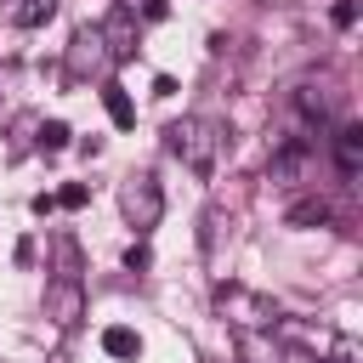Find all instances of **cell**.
Wrapping results in <instances>:
<instances>
[{
    "label": "cell",
    "instance_id": "obj_10",
    "mask_svg": "<svg viewBox=\"0 0 363 363\" xmlns=\"http://www.w3.org/2000/svg\"><path fill=\"white\" fill-rule=\"evenodd\" d=\"M284 221H289V227H323V221H329V199H323V193H295V199L284 204Z\"/></svg>",
    "mask_w": 363,
    "mask_h": 363
},
{
    "label": "cell",
    "instance_id": "obj_16",
    "mask_svg": "<svg viewBox=\"0 0 363 363\" xmlns=\"http://www.w3.org/2000/svg\"><path fill=\"white\" fill-rule=\"evenodd\" d=\"M102 352L108 357H142V335L125 329V323H113V329H102Z\"/></svg>",
    "mask_w": 363,
    "mask_h": 363
},
{
    "label": "cell",
    "instance_id": "obj_20",
    "mask_svg": "<svg viewBox=\"0 0 363 363\" xmlns=\"http://www.w3.org/2000/svg\"><path fill=\"white\" fill-rule=\"evenodd\" d=\"M329 23H335V28H352V23H357V0H335Z\"/></svg>",
    "mask_w": 363,
    "mask_h": 363
},
{
    "label": "cell",
    "instance_id": "obj_4",
    "mask_svg": "<svg viewBox=\"0 0 363 363\" xmlns=\"http://www.w3.org/2000/svg\"><path fill=\"white\" fill-rule=\"evenodd\" d=\"M45 318L68 335V329H79V318H85V284L79 278H51L45 284Z\"/></svg>",
    "mask_w": 363,
    "mask_h": 363
},
{
    "label": "cell",
    "instance_id": "obj_14",
    "mask_svg": "<svg viewBox=\"0 0 363 363\" xmlns=\"http://www.w3.org/2000/svg\"><path fill=\"white\" fill-rule=\"evenodd\" d=\"M102 108H108V119H113L119 130H130V125H136V102H130V96H125V85H113V79L102 85Z\"/></svg>",
    "mask_w": 363,
    "mask_h": 363
},
{
    "label": "cell",
    "instance_id": "obj_11",
    "mask_svg": "<svg viewBox=\"0 0 363 363\" xmlns=\"http://www.w3.org/2000/svg\"><path fill=\"white\" fill-rule=\"evenodd\" d=\"M40 125H45V119H40L34 108L11 113V130H6V136H11V142H6V147H11V159H23L28 147H40Z\"/></svg>",
    "mask_w": 363,
    "mask_h": 363
},
{
    "label": "cell",
    "instance_id": "obj_21",
    "mask_svg": "<svg viewBox=\"0 0 363 363\" xmlns=\"http://www.w3.org/2000/svg\"><path fill=\"white\" fill-rule=\"evenodd\" d=\"M147 261H153L147 244H130V250H125V267H130V272H147Z\"/></svg>",
    "mask_w": 363,
    "mask_h": 363
},
{
    "label": "cell",
    "instance_id": "obj_23",
    "mask_svg": "<svg viewBox=\"0 0 363 363\" xmlns=\"http://www.w3.org/2000/svg\"><path fill=\"white\" fill-rule=\"evenodd\" d=\"M57 210V193H34V216H51Z\"/></svg>",
    "mask_w": 363,
    "mask_h": 363
},
{
    "label": "cell",
    "instance_id": "obj_17",
    "mask_svg": "<svg viewBox=\"0 0 363 363\" xmlns=\"http://www.w3.org/2000/svg\"><path fill=\"white\" fill-rule=\"evenodd\" d=\"M51 17H57V0H17L11 6V23L17 28H45Z\"/></svg>",
    "mask_w": 363,
    "mask_h": 363
},
{
    "label": "cell",
    "instance_id": "obj_2",
    "mask_svg": "<svg viewBox=\"0 0 363 363\" xmlns=\"http://www.w3.org/2000/svg\"><path fill=\"white\" fill-rule=\"evenodd\" d=\"M119 210H125V221H130L136 233H153V227H159V216H164L159 176H153V170H130V176L119 182Z\"/></svg>",
    "mask_w": 363,
    "mask_h": 363
},
{
    "label": "cell",
    "instance_id": "obj_6",
    "mask_svg": "<svg viewBox=\"0 0 363 363\" xmlns=\"http://www.w3.org/2000/svg\"><path fill=\"white\" fill-rule=\"evenodd\" d=\"M216 301H221V312H238V329H267L272 323V306L261 295L238 289V284H216Z\"/></svg>",
    "mask_w": 363,
    "mask_h": 363
},
{
    "label": "cell",
    "instance_id": "obj_9",
    "mask_svg": "<svg viewBox=\"0 0 363 363\" xmlns=\"http://www.w3.org/2000/svg\"><path fill=\"white\" fill-rule=\"evenodd\" d=\"M335 164H340L346 182L363 170V125H340V130H335Z\"/></svg>",
    "mask_w": 363,
    "mask_h": 363
},
{
    "label": "cell",
    "instance_id": "obj_18",
    "mask_svg": "<svg viewBox=\"0 0 363 363\" xmlns=\"http://www.w3.org/2000/svg\"><path fill=\"white\" fill-rule=\"evenodd\" d=\"M40 147H45V153H62V147H68V125H62V119H45V125H40Z\"/></svg>",
    "mask_w": 363,
    "mask_h": 363
},
{
    "label": "cell",
    "instance_id": "obj_5",
    "mask_svg": "<svg viewBox=\"0 0 363 363\" xmlns=\"http://www.w3.org/2000/svg\"><path fill=\"white\" fill-rule=\"evenodd\" d=\"M96 34H102V45H108V62H125V57H136V40H142V28H136V11L119 0L102 23H96Z\"/></svg>",
    "mask_w": 363,
    "mask_h": 363
},
{
    "label": "cell",
    "instance_id": "obj_12",
    "mask_svg": "<svg viewBox=\"0 0 363 363\" xmlns=\"http://www.w3.org/2000/svg\"><path fill=\"white\" fill-rule=\"evenodd\" d=\"M295 108H301V119H312V125H329V113H335V96H329L323 85H312V79H306V85L295 91Z\"/></svg>",
    "mask_w": 363,
    "mask_h": 363
},
{
    "label": "cell",
    "instance_id": "obj_7",
    "mask_svg": "<svg viewBox=\"0 0 363 363\" xmlns=\"http://www.w3.org/2000/svg\"><path fill=\"white\" fill-rule=\"evenodd\" d=\"M306 142L295 136V142H284L278 153H272V164H267V182H278V187H301V176H306Z\"/></svg>",
    "mask_w": 363,
    "mask_h": 363
},
{
    "label": "cell",
    "instance_id": "obj_19",
    "mask_svg": "<svg viewBox=\"0 0 363 363\" xmlns=\"http://www.w3.org/2000/svg\"><path fill=\"white\" fill-rule=\"evenodd\" d=\"M85 199H91V187H85V182H68V187L57 193V204H62V210H85Z\"/></svg>",
    "mask_w": 363,
    "mask_h": 363
},
{
    "label": "cell",
    "instance_id": "obj_22",
    "mask_svg": "<svg viewBox=\"0 0 363 363\" xmlns=\"http://www.w3.org/2000/svg\"><path fill=\"white\" fill-rule=\"evenodd\" d=\"M142 17H147V23H164V17H170V0H147Z\"/></svg>",
    "mask_w": 363,
    "mask_h": 363
},
{
    "label": "cell",
    "instance_id": "obj_8",
    "mask_svg": "<svg viewBox=\"0 0 363 363\" xmlns=\"http://www.w3.org/2000/svg\"><path fill=\"white\" fill-rule=\"evenodd\" d=\"M233 352H238V363H284V346L272 340V329H238Z\"/></svg>",
    "mask_w": 363,
    "mask_h": 363
},
{
    "label": "cell",
    "instance_id": "obj_13",
    "mask_svg": "<svg viewBox=\"0 0 363 363\" xmlns=\"http://www.w3.org/2000/svg\"><path fill=\"white\" fill-rule=\"evenodd\" d=\"M227 238H233V216H227L221 204H210V210H204V233H199V244H204V255L216 261Z\"/></svg>",
    "mask_w": 363,
    "mask_h": 363
},
{
    "label": "cell",
    "instance_id": "obj_3",
    "mask_svg": "<svg viewBox=\"0 0 363 363\" xmlns=\"http://www.w3.org/2000/svg\"><path fill=\"white\" fill-rule=\"evenodd\" d=\"M62 68H68V79H91V74H102V68H108V45H102L96 23L74 28V40H68V57H62Z\"/></svg>",
    "mask_w": 363,
    "mask_h": 363
},
{
    "label": "cell",
    "instance_id": "obj_1",
    "mask_svg": "<svg viewBox=\"0 0 363 363\" xmlns=\"http://www.w3.org/2000/svg\"><path fill=\"white\" fill-rule=\"evenodd\" d=\"M164 147H170L193 176H210L216 159H221V147H227V130H221L210 113H182V119L164 130Z\"/></svg>",
    "mask_w": 363,
    "mask_h": 363
},
{
    "label": "cell",
    "instance_id": "obj_15",
    "mask_svg": "<svg viewBox=\"0 0 363 363\" xmlns=\"http://www.w3.org/2000/svg\"><path fill=\"white\" fill-rule=\"evenodd\" d=\"M51 261H57V278H79V244H74V233H51Z\"/></svg>",
    "mask_w": 363,
    "mask_h": 363
}]
</instances>
